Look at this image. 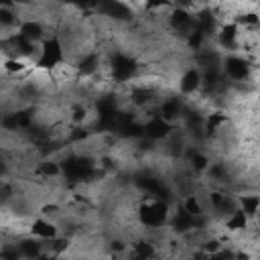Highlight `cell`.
<instances>
[{
  "instance_id": "cell-10",
  "label": "cell",
  "mask_w": 260,
  "mask_h": 260,
  "mask_svg": "<svg viewBox=\"0 0 260 260\" xmlns=\"http://www.w3.org/2000/svg\"><path fill=\"white\" fill-rule=\"evenodd\" d=\"M238 201V209H242V213L248 217V219H254L258 215V209H260V197L256 191L252 193H240L236 197Z\"/></svg>"
},
{
  "instance_id": "cell-4",
  "label": "cell",
  "mask_w": 260,
  "mask_h": 260,
  "mask_svg": "<svg viewBox=\"0 0 260 260\" xmlns=\"http://www.w3.org/2000/svg\"><path fill=\"white\" fill-rule=\"evenodd\" d=\"M175 130H177L175 124H169L160 116H148V120L142 124V136L148 138V140H152V142L167 140Z\"/></svg>"
},
{
  "instance_id": "cell-2",
  "label": "cell",
  "mask_w": 260,
  "mask_h": 260,
  "mask_svg": "<svg viewBox=\"0 0 260 260\" xmlns=\"http://www.w3.org/2000/svg\"><path fill=\"white\" fill-rule=\"evenodd\" d=\"M65 47L63 41L59 39V35H49L41 45H39V55H37V69L41 71H49L53 73L55 69H59L61 65H65Z\"/></svg>"
},
{
  "instance_id": "cell-9",
  "label": "cell",
  "mask_w": 260,
  "mask_h": 260,
  "mask_svg": "<svg viewBox=\"0 0 260 260\" xmlns=\"http://www.w3.org/2000/svg\"><path fill=\"white\" fill-rule=\"evenodd\" d=\"M18 35H20V37H24V39H28L30 43H39V45L47 39L45 26H43V22H41V20H37V18L22 20V22L18 24Z\"/></svg>"
},
{
  "instance_id": "cell-13",
  "label": "cell",
  "mask_w": 260,
  "mask_h": 260,
  "mask_svg": "<svg viewBox=\"0 0 260 260\" xmlns=\"http://www.w3.org/2000/svg\"><path fill=\"white\" fill-rule=\"evenodd\" d=\"M248 217L242 213V209H236L234 213H230L225 219H223V225L228 232H244L248 228Z\"/></svg>"
},
{
  "instance_id": "cell-1",
  "label": "cell",
  "mask_w": 260,
  "mask_h": 260,
  "mask_svg": "<svg viewBox=\"0 0 260 260\" xmlns=\"http://www.w3.org/2000/svg\"><path fill=\"white\" fill-rule=\"evenodd\" d=\"M169 217H171L169 201L146 197L136 207V219L146 230H162L165 225H169Z\"/></svg>"
},
{
  "instance_id": "cell-11",
  "label": "cell",
  "mask_w": 260,
  "mask_h": 260,
  "mask_svg": "<svg viewBox=\"0 0 260 260\" xmlns=\"http://www.w3.org/2000/svg\"><path fill=\"white\" fill-rule=\"evenodd\" d=\"M32 173H35L39 179L51 181V179L61 177V167H59V162L53 160V158H43L41 162H37V165L32 167Z\"/></svg>"
},
{
  "instance_id": "cell-14",
  "label": "cell",
  "mask_w": 260,
  "mask_h": 260,
  "mask_svg": "<svg viewBox=\"0 0 260 260\" xmlns=\"http://www.w3.org/2000/svg\"><path fill=\"white\" fill-rule=\"evenodd\" d=\"M2 69L8 75H18V73H24L28 69V61H24L20 57H6L2 61Z\"/></svg>"
},
{
  "instance_id": "cell-17",
  "label": "cell",
  "mask_w": 260,
  "mask_h": 260,
  "mask_svg": "<svg viewBox=\"0 0 260 260\" xmlns=\"http://www.w3.org/2000/svg\"><path fill=\"white\" fill-rule=\"evenodd\" d=\"M205 260H234V250H217L215 254H209Z\"/></svg>"
},
{
  "instance_id": "cell-3",
  "label": "cell",
  "mask_w": 260,
  "mask_h": 260,
  "mask_svg": "<svg viewBox=\"0 0 260 260\" xmlns=\"http://www.w3.org/2000/svg\"><path fill=\"white\" fill-rule=\"evenodd\" d=\"M252 67L254 65H250V61L240 55H225V57H221V63H219V69H221V75L225 77V81L230 79L234 83L248 81Z\"/></svg>"
},
{
  "instance_id": "cell-16",
  "label": "cell",
  "mask_w": 260,
  "mask_h": 260,
  "mask_svg": "<svg viewBox=\"0 0 260 260\" xmlns=\"http://www.w3.org/2000/svg\"><path fill=\"white\" fill-rule=\"evenodd\" d=\"M0 260H22V256H20V252L16 248V242L0 246Z\"/></svg>"
},
{
  "instance_id": "cell-7",
  "label": "cell",
  "mask_w": 260,
  "mask_h": 260,
  "mask_svg": "<svg viewBox=\"0 0 260 260\" xmlns=\"http://www.w3.org/2000/svg\"><path fill=\"white\" fill-rule=\"evenodd\" d=\"M28 236L39 238V240H43V242H51V240H55V238L59 236V228H57V223L51 221V219L37 217V219H32L30 225H28Z\"/></svg>"
},
{
  "instance_id": "cell-18",
  "label": "cell",
  "mask_w": 260,
  "mask_h": 260,
  "mask_svg": "<svg viewBox=\"0 0 260 260\" xmlns=\"http://www.w3.org/2000/svg\"><path fill=\"white\" fill-rule=\"evenodd\" d=\"M8 171H10V167H8L6 158H4V156H0V179H4V177L8 175Z\"/></svg>"
},
{
  "instance_id": "cell-8",
  "label": "cell",
  "mask_w": 260,
  "mask_h": 260,
  "mask_svg": "<svg viewBox=\"0 0 260 260\" xmlns=\"http://www.w3.org/2000/svg\"><path fill=\"white\" fill-rule=\"evenodd\" d=\"M16 248H18L22 260H37L39 256L45 254V244H43V240L32 238V236H20V238L16 240Z\"/></svg>"
},
{
  "instance_id": "cell-5",
  "label": "cell",
  "mask_w": 260,
  "mask_h": 260,
  "mask_svg": "<svg viewBox=\"0 0 260 260\" xmlns=\"http://www.w3.org/2000/svg\"><path fill=\"white\" fill-rule=\"evenodd\" d=\"M177 89H179L181 98H189V95L197 93L201 89V71L195 65H189L187 69H183L179 75V81H177Z\"/></svg>"
},
{
  "instance_id": "cell-12",
  "label": "cell",
  "mask_w": 260,
  "mask_h": 260,
  "mask_svg": "<svg viewBox=\"0 0 260 260\" xmlns=\"http://www.w3.org/2000/svg\"><path fill=\"white\" fill-rule=\"evenodd\" d=\"M181 207H183L189 215H193V217H203V215H205V205H203V201H201V197H199L197 193L185 195Z\"/></svg>"
},
{
  "instance_id": "cell-6",
  "label": "cell",
  "mask_w": 260,
  "mask_h": 260,
  "mask_svg": "<svg viewBox=\"0 0 260 260\" xmlns=\"http://www.w3.org/2000/svg\"><path fill=\"white\" fill-rule=\"evenodd\" d=\"M217 45L225 51H238V39H240V26L236 22H223L215 30Z\"/></svg>"
},
{
  "instance_id": "cell-15",
  "label": "cell",
  "mask_w": 260,
  "mask_h": 260,
  "mask_svg": "<svg viewBox=\"0 0 260 260\" xmlns=\"http://www.w3.org/2000/svg\"><path fill=\"white\" fill-rule=\"evenodd\" d=\"M16 24H20L18 14L10 6H0V28H12Z\"/></svg>"
}]
</instances>
